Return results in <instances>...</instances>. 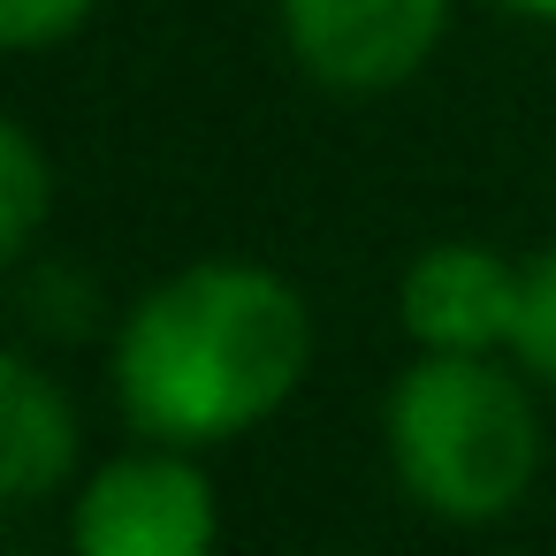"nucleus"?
Segmentation results:
<instances>
[{
    "instance_id": "f257e3e1",
    "label": "nucleus",
    "mask_w": 556,
    "mask_h": 556,
    "mask_svg": "<svg viewBox=\"0 0 556 556\" xmlns=\"http://www.w3.org/2000/svg\"><path fill=\"white\" fill-rule=\"evenodd\" d=\"M313 366V305L260 260H199L153 282L115 336V396L146 442H229L275 419Z\"/></svg>"
},
{
    "instance_id": "f03ea898",
    "label": "nucleus",
    "mask_w": 556,
    "mask_h": 556,
    "mask_svg": "<svg viewBox=\"0 0 556 556\" xmlns=\"http://www.w3.org/2000/svg\"><path fill=\"white\" fill-rule=\"evenodd\" d=\"M396 488L450 526H488L541 480V412L503 351H419L381 412Z\"/></svg>"
},
{
    "instance_id": "7ed1b4c3",
    "label": "nucleus",
    "mask_w": 556,
    "mask_h": 556,
    "mask_svg": "<svg viewBox=\"0 0 556 556\" xmlns=\"http://www.w3.org/2000/svg\"><path fill=\"white\" fill-rule=\"evenodd\" d=\"M214 480L176 442L108 457L70 503V556H214Z\"/></svg>"
},
{
    "instance_id": "20e7f679",
    "label": "nucleus",
    "mask_w": 556,
    "mask_h": 556,
    "mask_svg": "<svg viewBox=\"0 0 556 556\" xmlns=\"http://www.w3.org/2000/svg\"><path fill=\"white\" fill-rule=\"evenodd\" d=\"M290 62L343 100L396 92L450 31V0H275Z\"/></svg>"
},
{
    "instance_id": "39448f33",
    "label": "nucleus",
    "mask_w": 556,
    "mask_h": 556,
    "mask_svg": "<svg viewBox=\"0 0 556 556\" xmlns=\"http://www.w3.org/2000/svg\"><path fill=\"white\" fill-rule=\"evenodd\" d=\"M518 305H526V267L472 237L427 244L396 282V320L412 351H510Z\"/></svg>"
},
{
    "instance_id": "423d86ee",
    "label": "nucleus",
    "mask_w": 556,
    "mask_h": 556,
    "mask_svg": "<svg viewBox=\"0 0 556 556\" xmlns=\"http://www.w3.org/2000/svg\"><path fill=\"white\" fill-rule=\"evenodd\" d=\"M77 465V412L31 351H0V495L16 510L47 503Z\"/></svg>"
},
{
    "instance_id": "0eeeda50",
    "label": "nucleus",
    "mask_w": 556,
    "mask_h": 556,
    "mask_svg": "<svg viewBox=\"0 0 556 556\" xmlns=\"http://www.w3.org/2000/svg\"><path fill=\"white\" fill-rule=\"evenodd\" d=\"M47 214H54V168H47L31 123H0V252L24 260L39 244Z\"/></svg>"
},
{
    "instance_id": "6e6552de",
    "label": "nucleus",
    "mask_w": 556,
    "mask_h": 556,
    "mask_svg": "<svg viewBox=\"0 0 556 556\" xmlns=\"http://www.w3.org/2000/svg\"><path fill=\"white\" fill-rule=\"evenodd\" d=\"M518 366L541 374L556 389V252H533L526 260V305H518Z\"/></svg>"
},
{
    "instance_id": "1a4fd4ad",
    "label": "nucleus",
    "mask_w": 556,
    "mask_h": 556,
    "mask_svg": "<svg viewBox=\"0 0 556 556\" xmlns=\"http://www.w3.org/2000/svg\"><path fill=\"white\" fill-rule=\"evenodd\" d=\"M100 0H0V47L9 54H39V47H62L85 31V16Z\"/></svg>"
},
{
    "instance_id": "9d476101",
    "label": "nucleus",
    "mask_w": 556,
    "mask_h": 556,
    "mask_svg": "<svg viewBox=\"0 0 556 556\" xmlns=\"http://www.w3.org/2000/svg\"><path fill=\"white\" fill-rule=\"evenodd\" d=\"M503 9H518V16H548V24H556V0H503Z\"/></svg>"
}]
</instances>
